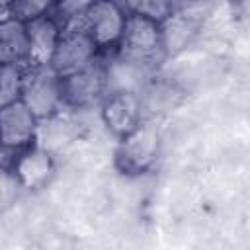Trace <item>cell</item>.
<instances>
[{
    "label": "cell",
    "instance_id": "obj_11",
    "mask_svg": "<svg viewBox=\"0 0 250 250\" xmlns=\"http://www.w3.org/2000/svg\"><path fill=\"white\" fill-rule=\"evenodd\" d=\"M105 68V90L107 94H117V92H135L139 94L148 78V66L129 59L125 55L113 59Z\"/></svg>",
    "mask_w": 250,
    "mask_h": 250
},
{
    "label": "cell",
    "instance_id": "obj_13",
    "mask_svg": "<svg viewBox=\"0 0 250 250\" xmlns=\"http://www.w3.org/2000/svg\"><path fill=\"white\" fill-rule=\"evenodd\" d=\"M0 55H2V62H16L27 66V57H29L27 29L23 21L12 16H4L0 21Z\"/></svg>",
    "mask_w": 250,
    "mask_h": 250
},
{
    "label": "cell",
    "instance_id": "obj_15",
    "mask_svg": "<svg viewBox=\"0 0 250 250\" xmlns=\"http://www.w3.org/2000/svg\"><path fill=\"white\" fill-rule=\"evenodd\" d=\"M0 105L6 107L10 104H16L21 100L27 70L25 64L16 62H2V74H0Z\"/></svg>",
    "mask_w": 250,
    "mask_h": 250
},
{
    "label": "cell",
    "instance_id": "obj_8",
    "mask_svg": "<svg viewBox=\"0 0 250 250\" xmlns=\"http://www.w3.org/2000/svg\"><path fill=\"white\" fill-rule=\"evenodd\" d=\"M102 121L115 137L129 135L145 121L141 96L135 92L107 94L102 102Z\"/></svg>",
    "mask_w": 250,
    "mask_h": 250
},
{
    "label": "cell",
    "instance_id": "obj_12",
    "mask_svg": "<svg viewBox=\"0 0 250 250\" xmlns=\"http://www.w3.org/2000/svg\"><path fill=\"white\" fill-rule=\"evenodd\" d=\"M141 96V105L145 119H154L156 115L172 111L176 105H180L184 92L166 80H148L146 86L139 92Z\"/></svg>",
    "mask_w": 250,
    "mask_h": 250
},
{
    "label": "cell",
    "instance_id": "obj_5",
    "mask_svg": "<svg viewBox=\"0 0 250 250\" xmlns=\"http://www.w3.org/2000/svg\"><path fill=\"white\" fill-rule=\"evenodd\" d=\"M98 47L92 41V37L86 33V29L78 23L76 27L64 29L59 47L55 51L51 68L61 76H68L74 72H80L92 64H96Z\"/></svg>",
    "mask_w": 250,
    "mask_h": 250
},
{
    "label": "cell",
    "instance_id": "obj_7",
    "mask_svg": "<svg viewBox=\"0 0 250 250\" xmlns=\"http://www.w3.org/2000/svg\"><path fill=\"white\" fill-rule=\"evenodd\" d=\"M39 119L29 111V107L20 100L0 109L2 145L6 152L18 154L35 145L39 135Z\"/></svg>",
    "mask_w": 250,
    "mask_h": 250
},
{
    "label": "cell",
    "instance_id": "obj_10",
    "mask_svg": "<svg viewBox=\"0 0 250 250\" xmlns=\"http://www.w3.org/2000/svg\"><path fill=\"white\" fill-rule=\"evenodd\" d=\"M25 29H27V41H29L27 66H31L33 70L51 68L55 51L59 47V41L64 29H61L59 21L49 14L27 21Z\"/></svg>",
    "mask_w": 250,
    "mask_h": 250
},
{
    "label": "cell",
    "instance_id": "obj_2",
    "mask_svg": "<svg viewBox=\"0 0 250 250\" xmlns=\"http://www.w3.org/2000/svg\"><path fill=\"white\" fill-rule=\"evenodd\" d=\"M127 16L129 12H125L117 2L98 0V2H88L78 18H80V25L92 37L98 51H102L121 45L127 25Z\"/></svg>",
    "mask_w": 250,
    "mask_h": 250
},
{
    "label": "cell",
    "instance_id": "obj_3",
    "mask_svg": "<svg viewBox=\"0 0 250 250\" xmlns=\"http://www.w3.org/2000/svg\"><path fill=\"white\" fill-rule=\"evenodd\" d=\"M119 47L121 55L150 66L152 62H156V59L164 57L162 23L139 12H129Z\"/></svg>",
    "mask_w": 250,
    "mask_h": 250
},
{
    "label": "cell",
    "instance_id": "obj_4",
    "mask_svg": "<svg viewBox=\"0 0 250 250\" xmlns=\"http://www.w3.org/2000/svg\"><path fill=\"white\" fill-rule=\"evenodd\" d=\"M21 102L39 121H49L57 115L62 105L61 76L53 68H39L27 72Z\"/></svg>",
    "mask_w": 250,
    "mask_h": 250
},
{
    "label": "cell",
    "instance_id": "obj_6",
    "mask_svg": "<svg viewBox=\"0 0 250 250\" xmlns=\"http://www.w3.org/2000/svg\"><path fill=\"white\" fill-rule=\"evenodd\" d=\"M62 88V105L74 109H88L96 104H102L107 96L105 90V68L98 62L61 78Z\"/></svg>",
    "mask_w": 250,
    "mask_h": 250
},
{
    "label": "cell",
    "instance_id": "obj_9",
    "mask_svg": "<svg viewBox=\"0 0 250 250\" xmlns=\"http://www.w3.org/2000/svg\"><path fill=\"white\" fill-rule=\"evenodd\" d=\"M12 174L14 182L25 189L43 188L55 174V158L49 148L41 145H33L12 158Z\"/></svg>",
    "mask_w": 250,
    "mask_h": 250
},
{
    "label": "cell",
    "instance_id": "obj_14",
    "mask_svg": "<svg viewBox=\"0 0 250 250\" xmlns=\"http://www.w3.org/2000/svg\"><path fill=\"white\" fill-rule=\"evenodd\" d=\"M199 23L193 16L186 12H174L166 21H162V45L164 55H176L186 49L193 35L197 33Z\"/></svg>",
    "mask_w": 250,
    "mask_h": 250
},
{
    "label": "cell",
    "instance_id": "obj_1",
    "mask_svg": "<svg viewBox=\"0 0 250 250\" xmlns=\"http://www.w3.org/2000/svg\"><path fill=\"white\" fill-rule=\"evenodd\" d=\"M160 129L154 119H145L135 131L121 137L115 148V166L127 176H141L152 168L160 152Z\"/></svg>",
    "mask_w": 250,
    "mask_h": 250
}]
</instances>
